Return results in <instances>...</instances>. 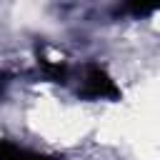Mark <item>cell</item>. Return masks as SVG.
<instances>
[{
  "label": "cell",
  "instance_id": "6da1fadb",
  "mask_svg": "<svg viewBox=\"0 0 160 160\" xmlns=\"http://www.w3.org/2000/svg\"><path fill=\"white\" fill-rule=\"evenodd\" d=\"M80 95H82V98H92V100H98V98H118V88H115V82L108 78L105 70H100L98 65H90L88 72H85Z\"/></svg>",
  "mask_w": 160,
  "mask_h": 160
},
{
  "label": "cell",
  "instance_id": "7a4b0ae2",
  "mask_svg": "<svg viewBox=\"0 0 160 160\" xmlns=\"http://www.w3.org/2000/svg\"><path fill=\"white\" fill-rule=\"evenodd\" d=\"M0 160H55L50 155H42V152H32V150H25V148H18L8 140H0Z\"/></svg>",
  "mask_w": 160,
  "mask_h": 160
},
{
  "label": "cell",
  "instance_id": "3957f363",
  "mask_svg": "<svg viewBox=\"0 0 160 160\" xmlns=\"http://www.w3.org/2000/svg\"><path fill=\"white\" fill-rule=\"evenodd\" d=\"M5 82H8V80H5V75H2V72H0V92H2V90H5Z\"/></svg>",
  "mask_w": 160,
  "mask_h": 160
}]
</instances>
